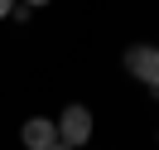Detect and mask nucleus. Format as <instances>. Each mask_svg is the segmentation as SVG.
<instances>
[{
  "label": "nucleus",
  "instance_id": "6e6552de",
  "mask_svg": "<svg viewBox=\"0 0 159 150\" xmlns=\"http://www.w3.org/2000/svg\"><path fill=\"white\" fill-rule=\"evenodd\" d=\"M154 140H159V131H154Z\"/></svg>",
  "mask_w": 159,
  "mask_h": 150
},
{
  "label": "nucleus",
  "instance_id": "0eeeda50",
  "mask_svg": "<svg viewBox=\"0 0 159 150\" xmlns=\"http://www.w3.org/2000/svg\"><path fill=\"white\" fill-rule=\"evenodd\" d=\"M48 150H72V145H63V140H58V145H48Z\"/></svg>",
  "mask_w": 159,
  "mask_h": 150
},
{
  "label": "nucleus",
  "instance_id": "20e7f679",
  "mask_svg": "<svg viewBox=\"0 0 159 150\" xmlns=\"http://www.w3.org/2000/svg\"><path fill=\"white\" fill-rule=\"evenodd\" d=\"M29 15H34L29 5H24V0H15V10H10V20H15V24H24V20H29Z\"/></svg>",
  "mask_w": 159,
  "mask_h": 150
},
{
  "label": "nucleus",
  "instance_id": "f257e3e1",
  "mask_svg": "<svg viewBox=\"0 0 159 150\" xmlns=\"http://www.w3.org/2000/svg\"><path fill=\"white\" fill-rule=\"evenodd\" d=\"M53 121H58V140H63V145H72V150H82V145L92 140V131H97V121H92V111L82 107V102L63 107Z\"/></svg>",
  "mask_w": 159,
  "mask_h": 150
},
{
  "label": "nucleus",
  "instance_id": "423d86ee",
  "mask_svg": "<svg viewBox=\"0 0 159 150\" xmlns=\"http://www.w3.org/2000/svg\"><path fill=\"white\" fill-rule=\"evenodd\" d=\"M24 5H29V10H43V5H53V0H24Z\"/></svg>",
  "mask_w": 159,
  "mask_h": 150
},
{
  "label": "nucleus",
  "instance_id": "f03ea898",
  "mask_svg": "<svg viewBox=\"0 0 159 150\" xmlns=\"http://www.w3.org/2000/svg\"><path fill=\"white\" fill-rule=\"evenodd\" d=\"M125 73L135 82H145L149 92H159V49L154 44H130L125 49Z\"/></svg>",
  "mask_w": 159,
  "mask_h": 150
},
{
  "label": "nucleus",
  "instance_id": "7ed1b4c3",
  "mask_svg": "<svg viewBox=\"0 0 159 150\" xmlns=\"http://www.w3.org/2000/svg\"><path fill=\"white\" fill-rule=\"evenodd\" d=\"M20 145L24 150H48V145H58V121H53V116H29L20 126Z\"/></svg>",
  "mask_w": 159,
  "mask_h": 150
},
{
  "label": "nucleus",
  "instance_id": "39448f33",
  "mask_svg": "<svg viewBox=\"0 0 159 150\" xmlns=\"http://www.w3.org/2000/svg\"><path fill=\"white\" fill-rule=\"evenodd\" d=\"M10 10H15V0H0V20H10Z\"/></svg>",
  "mask_w": 159,
  "mask_h": 150
}]
</instances>
